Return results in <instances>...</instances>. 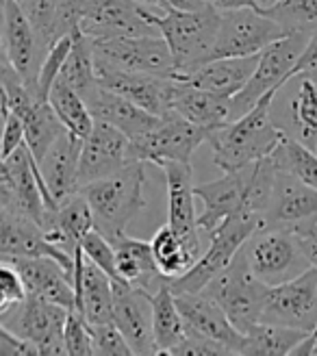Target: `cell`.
I'll use <instances>...</instances> for the list:
<instances>
[{
  "label": "cell",
  "mask_w": 317,
  "mask_h": 356,
  "mask_svg": "<svg viewBox=\"0 0 317 356\" xmlns=\"http://www.w3.org/2000/svg\"><path fill=\"white\" fill-rule=\"evenodd\" d=\"M150 243L154 250V259L158 263V270L170 280L189 272L200 257L170 224L158 228Z\"/></svg>",
  "instance_id": "cell-37"
},
{
  "label": "cell",
  "mask_w": 317,
  "mask_h": 356,
  "mask_svg": "<svg viewBox=\"0 0 317 356\" xmlns=\"http://www.w3.org/2000/svg\"><path fill=\"white\" fill-rule=\"evenodd\" d=\"M209 129L191 124L181 115H170L161 120L152 131L133 137V154L137 161L154 163L161 168L165 161L191 163L193 152L200 144L209 141Z\"/></svg>",
  "instance_id": "cell-11"
},
{
  "label": "cell",
  "mask_w": 317,
  "mask_h": 356,
  "mask_svg": "<svg viewBox=\"0 0 317 356\" xmlns=\"http://www.w3.org/2000/svg\"><path fill=\"white\" fill-rule=\"evenodd\" d=\"M172 106L176 115H181L191 124H198V127H204L209 131L233 122L231 98L218 96L213 92H206V89L193 87L183 81H179V85H176Z\"/></svg>",
  "instance_id": "cell-31"
},
{
  "label": "cell",
  "mask_w": 317,
  "mask_h": 356,
  "mask_svg": "<svg viewBox=\"0 0 317 356\" xmlns=\"http://www.w3.org/2000/svg\"><path fill=\"white\" fill-rule=\"evenodd\" d=\"M196 195L202 202V211L198 213V226L206 235L216 230L237 213H257L250 209V178L248 168L237 172H224L218 181H209L196 185Z\"/></svg>",
  "instance_id": "cell-17"
},
{
  "label": "cell",
  "mask_w": 317,
  "mask_h": 356,
  "mask_svg": "<svg viewBox=\"0 0 317 356\" xmlns=\"http://www.w3.org/2000/svg\"><path fill=\"white\" fill-rule=\"evenodd\" d=\"M150 20L161 31L172 50L176 74H179L176 79H181L211 61L218 31L222 24V11L211 5L193 11L170 7L163 13L152 11Z\"/></svg>",
  "instance_id": "cell-3"
},
{
  "label": "cell",
  "mask_w": 317,
  "mask_h": 356,
  "mask_svg": "<svg viewBox=\"0 0 317 356\" xmlns=\"http://www.w3.org/2000/svg\"><path fill=\"white\" fill-rule=\"evenodd\" d=\"M72 44H74V31L63 35V38H59L55 44L50 46V50L46 52L42 67H40V81H38L42 98H48L50 87L55 85V81L59 79L61 67H63V63H65V59L70 55V50H72Z\"/></svg>",
  "instance_id": "cell-42"
},
{
  "label": "cell",
  "mask_w": 317,
  "mask_h": 356,
  "mask_svg": "<svg viewBox=\"0 0 317 356\" xmlns=\"http://www.w3.org/2000/svg\"><path fill=\"white\" fill-rule=\"evenodd\" d=\"M298 89L293 92L287 109L283 111V122L278 124L287 135L302 141L315 150L317 146V79L295 76Z\"/></svg>",
  "instance_id": "cell-32"
},
{
  "label": "cell",
  "mask_w": 317,
  "mask_h": 356,
  "mask_svg": "<svg viewBox=\"0 0 317 356\" xmlns=\"http://www.w3.org/2000/svg\"><path fill=\"white\" fill-rule=\"evenodd\" d=\"M137 161L133 154V141L127 133L111 127L107 122L96 120L92 133L83 139L81 165H79V183H87L107 178L129 163Z\"/></svg>",
  "instance_id": "cell-16"
},
{
  "label": "cell",
  "mask_w": 317,
  "mask_h": 356,
  "mask_svg": "<svg viewBox=\"0 0 317 356\" xmlns=\"http://www.w3.org/2000/svg\"><path fill=\"white\" fill-rule=\"evenodd\" d=\"M243 252L248 257L252 272L270 287L300 276L311 267L293 230L287 228H259L245 241Z\"/></svg>",
  "instance_id": "cell-6"
},
{
  "label": "cell",
  "mask_w": 317,
  "mask_h": 356,
  "mask_svg": "<svg viewBox=\"0 0 317 356\" xmlns=\"http://www.w3.org/2000/svg\"><path fill=\"white\" fill-rule=\"evenodd\" d=\"M309 330H298L289 326H278L270 322H257L243 332L241 354H268V356H291L298 343L307 339Z\"/></svg>",
  "instance_id": "cell-36"
},
{
  "label": "cell",
  "mask_w": 317,
  "mask_h": 356,
  "mask_svg": "<svg viewBox=\"0 0 317 356\" xmlns=\"http://www.w3.org/2000/svg\"><path fill=\"white\" fill-rule=\"evenodd\" d=\"M24 120V144L35 156V161H42L44 154L50 150V146L59 139V135L65 131L63 122L59 120L57 111L52 109V104L48 98H38L31 109L22 115Z\"/></svg>",
  "instance_id": "cell-35"
},
{
  "label": "cell",
  "mask_w": 317,
  "mask_h": 356,
  "mask_svg": "<svg viewBox=\"0 0 317 356\" xmlns=\"http://www.w3.org/2000/svg\"><path fill=\"white\" fill-rule=\"evenodd\" d=\"M287 31L276 20L252 7L222 11V24L211 59L259 55L270 44L287 38Z\"/></svg>",
  "instance_id": "cell-10"
},
{
  "label": "cell",
  "mask_w": 317,
  "mask_h": 356,
  "mask_svg": "<svg viewBox=\"0 0 317 356\" xmlns=\"http://www.w3.org/2000/svg\"><path fill=\"white\" fill-rule=\"evenodd\" d=\"M0 326L35 343L40 354H67L63 339L67 309L55 302L29 293L22 302L0 311Z\"/></svg>",
  "instance_id": "cell-9"
},
{
  "label": "cell",
  "mask_w": 317,
  "mask_h": 356,
  "mask_svg": "<svg viewBox=\"0 0 317 356\" xmlns=\"http://www.w3.org/2000/svg\"><path fill=\"white\" fill-rule=\"evenodd\" d=\"M26 296L29 293L20 272L9 261H3V265H0V311L22 302Z\"/></svg>",
  "instance_id": "cell-47"
},
{
  "label": "cell",
  "mask_w": 317,
  "mask_h": 356,
  "mask_svg": "<svg viewBox=\"0 0 317 356\" xmlns=\"http://www.w3.org/2000/svg\"><path fill=\"white\" fill-rule=\"evenodd\" d=\"M0 257L3 261L50 257L59 261L74 278L76 261L72 254H67L57 243H52L40 224L3 209H0Z\"/></svg>",
  "instance_id": "cell-19"
},
{
  "label": "cell",
  "mask_w": 317,
  "mask_h": 356,
  "mask_svg": "<svg viewBox=\"0 0 317 356\" xmlns=\"http://www.w3.org/2000/svg\"><path fill=\"white\" fill-rule=\"evenodd\" d=\"M59 79L81 94L85 100L90 98L100 87L96 74V55H94V40L87 38L81 29H74V44L72 50L61 67Z\"/></svg>",
  "instance_id": "cell-34"
},
{
  "label": "cell",
  "mask_w": 317,
  "mask_h": 356,
  "mask_svg": "<svg viewBox=\"0 0 317 356\" xmlns=\"http://www.w3.org/2000/svg\"><path fill=\"white\" fill-rule=\"evenodd\" d=\"M111 243L115 248L120 280H127L135 284V287H142L150 293H154L165 280H170L158 270V263L154 259V250L150 241L122 235Z\"/></svg>",
  "instance_id": "cell-30"
},
{
  "label": "cell",
  "mask_w": 317,
  "mask_h": 356,
  "mask_svg": "<svg viewBox=\"0 0 317 356\" xmlns=\"http://www.w3.org/2000/svg\"><path fill=\"white\" fill-rule=\"evenodd\" d=\"M48 100L70 133H74L81 139H85L92 133L96 118L90 109V104H87V100L81 94H76L70 85H65L61 79H57L55 85L50 87Z\"/></svg>",
  "instance_id": "cell-38"
},
{
  "label": "cell",
  "mask_w": 317,
  "mask_h": 356,
  "mask_svg": "<svg viewBox=\"0 0 317 356\" xmlns=\"http://www.w3.org/2000/svg\"><path fill=\"white\" fill-rule=\"evenodd\" d=\"M0 354L13 356V354H40L38 346L31 343L24 337H17L9 328L0 326Z\"/></svg>",
  "instance_id": "cell-50"
},
{
  "label": "cell",
  "mask_w": 317,
  "mask_h": 356,
  "mask_svg": "<svg viewBox=\"0 0 317 356\" xmlns=\"http://www.w3.org/2000/svg\"><path fill=\"white\" fill-rule=\"evenodd\" d=\"M40 165L26 144L17 148L11 156L3 159L0 209L29 218L44 228L50 218V209L40 185Z\"/></svg>",
  "instance_id": "cell-8"
},
{
  "label": "cell",
  "mask_w": 317,
  "mask_h": 356,
  "mask_svg": "<svg viewBox=\"0 0 317 356\" xmlns=\"http://www.w3.org/2000/svg\"><path fill=\"white\" fill-rule=\"evenodd\" d=\"M74 293L76 311L83 313L87 324L113 322V278L85 257L83 248L74 254Z\"/></svg>",
  "instance_id": "cell-24"
},
{
  "label": "cell",
  "mask_w": 317,
  "mask_h": 356,
  "mask_svg": "<svg viewBox=\"0 0 317 356\" xmlns=\"http://www.w3.org/2000/svg\"><path fill=\"white\" fill-rule=\"evenodd\" d=\"M272 159L280 170L291 172L302 183L317 189V152L313 148L287 135L283 144L274 150Z\"/></svg>",
  "instance_id": "cell-40"
},
{
  "label": "cell",
  "mask_w": 317,
  "mask_h": 356,
  "mask_svg": "<svg viewBox=\"0 0 317 356\" xmlns=\"http://www.w3.org/2000/svg\"><path fill=\"white\" fill-rule=\"evenodd\" d=\"M168 185V224L179 233L193 250L200 252L196 187L191 185V163L165 161L161 165Z\"/></svg>",
  "instance_id": "cell-23"
},
{
  "label": "cell",
  "mask_w": 317,
  "mask_h": 356,
  "mask_svg": "<svg viewBox=\"0 0 317 356\" xmlns=\"http://www.w3.org/2000/svg\"><path fill=\"white\" fill-rule=\"evenodd\" d=\"M92 330V346L94 354H111V356H129L133 354L124 334L120 332L115 322L109 324H90Z\"/></svg>",
  "instance_id": "cell-45"
},
{
  "label": "cell",
  "mask_w": 317,
  "mask_h": 356,
  "mask_svg": "<svg viewBox=\"0 0 317 356\" xmlns=\"http://www.w3.org/2000/svg\"><path fill=\"white\" fill-rule=\"evenodd\" d=\"M259 228H263L261 216H250V213H237L228 218L213 235L206 250L198 257L189 272H185L179 278L170 280V287L174 293H200L206 284L213 280L218 274H222L235 254L241 250Z\"/></svg>",
  "instance_id": "cell-5"
},
{
  "label": "cell",
  "mask_w": 317,
  "mask_h": 356,
  "mask_svg": "<svg viewBox=\"0 0 317 356\" xmlns=\"http://www.w3.org/2000/svg\"><path fill=\"white\" fill-rule=\"evenodd\" d=\"M259 11L276 20L289 35H311L317 29V0H268V5Z\"/></svg>",
  "instance_id": "cell-39"
},
{
  "label": "cell",
  "mask_w": 317,
  "mask_h": 356,
  "mask_svg": "<svg viewBox=\"0 0 317 356\" xmlns=\"http://www.w3.org/2000/svg\"><path fill=\"white\" fill-rule=\"evenodd\" d=\"M87 104H90L96 120L111 124V127L120 129L122 133H127L131 139L144 135L161 124V118L152 115L133 100L124 98L117 92H111V89L102 85L87 98Z\"/></svg>",
  "instance_id": "cell-28"
},
{
  "label": "cell",
  "mask_w": 317,
  "mask_h": 356,
  "mask_svg": "<svg viewBox=\"0 0 317 356\" xmlns=\"http://www.w3.org/2000/svg\"><path fill=\"white\" fill-rule=\"evenodd\" d=\"M152 328H154L156 354H172V350L187 334L181 309L176 305V296L170 287V280H165L152 293Z\"/></svg>",
  "instance_id": "cell-33"
},
{
  "label": "cell",
  "mask_w": 317,
  "mask_h": 356,
  "mask_svg": "<svg viewBox=\"0 0 317 356\" xmlns=\"http://www.w3.org/2000/svg\"><path fill=\"white\" fill-rule=\"evenodd\" d=\"M81 248H83L85 257L90 259V261H94L100 267V270L107 272L113 280H120L117 261H115V248L102 233H98L96 228L90 230L87 237L81 241Z\"/></svg>",
  "instance_id": "cell-43"
},
{
  "label": "cell",
  "mask_w": 317,
  "mask_h": 356,
  "mask_svg": "<svg viewBox=\"0 0 317 356\" xmlns=\"http://www.w3.org/2000/svg\"><path fill=\"white\" fill-rule=\"evenodd\" d=\"M172 354H233L226 346H222L220 341H213V339H206V337H200V334H191L187 332L185 339L172 350Z\"/></svg>",
  "instance_id": "cell-49"
},
{
  "label": "cell",
  "mask_w": 317,
  "mask_h": 356,
  "mask_svg": "<svg viewBox=\"0 0 317 356\" xmlns=\"http://www.w3.org/2000/svg\"><path fill=\"white\" fill-rule=\"evenodd\" d=\"M200 293L216 300L228 315V319L241 332H245L257 322H261V313L266 309L270 284H266L252 272L248 257H245L241 248L231 261V265L211 280Z\"/></svg>",
  "instance_id": "cell-4"
},
{
  "label": "cell",
  "mask_w": 317,
  "mask_h": 356,
  "mask_svg": "<svg viewBox=\"0 0 317 356\" xmlns=\"http://www.w3.org/2000/svg\"><path fill=\"white\" fill-rule=\"evenodd\" d=\"M293 235H295L298 243H300L304 257L309 259L311 267H315V270H317V222L295 228Z\"/></svg>",
  "instance_id": "cell-52"
},
{
  "label": "cell",
  "mask_w": 317,
  "mask_h": 356,
  "mask_svg": "<svg viewBox=\"0 0 317 356\" xmlns=\"http://www.w3.org/2000/svg\"><path fill=\"white\" fill-rule=\"evenodd\" d=\"M146 161H133L120 172L87 183L81 193L94 213L96 230L109 241L127 235V226L146 207Z\"/></svg>",
  "instance_id": "cell-2"
},
{
  "label": "cell",
  "mask_w": 317,
  "mask_h": 356,
  "mask_svg": "<svg viewBox=\"0 0 317 356\" xmlns=\"http://www.w3.org/2000/svg\"><path fill=\"white\" fill-rule=\"evenodd\" d=\"M3 120H5V131H3V159H7V156H11L20 146H24L26 131H24V120H22V115L9 111V113L3 115Z\"/></svg>",
  "instance_id": "cell-48"
},
{
  "label": "cell",
  "mask_w": 317,
  "mask_h": 356,
  "mask_svg": "<svg viewBox=\"0 0 317 356\" xmlns=\"http://www.w3.org/2000/svg\"><path fill=\"white\" fill-rule=\"evenodd\" d=\"M81 150H83V139L65 129L38 163L44 183L57 204L65 202L67 198H72L74 193L81 191V183H79Z\"/></svg>",
  "instance_id": "cell-25"
},
{
  "label": "cell",
  "mask_w": 317,
  "mask_h": 356,
  "mask_svg": "<svg viewBox=\"0 0 317 356\" xmlns=\"http://www.w3.org/2000/svg\"><path fill=\"white\" fill-rule=\"evenodd\" d=\"M309 38H311L309 33H291L287 38L270 44L261 52V59L257 63V70L250 76L248 85H245L237 96L231 98L233 120L248 113L263 96L272 92V89L285 87L293 79V67L298 59H300Z\"/></svg>",
  "instance_id": "cell-7"
},
{
  "label": "cell",
  "mask_w": 317,
  "mask_h": 356,
  "mask_svg": "<svg viewBox=\"0 0 317 356\" xmlns=\"http://www.w3.org/2000/svg\"><path fill=\"white\" fill-rule=\"evenodd\" d=\"M259 59H261V52L259 55H250V57L211 59L204 65L193 70V72L181 76L179 81L206 89V92H213L224 98H233L248 85L250 76L257 70Z\"/></svg>",
  "instance_id": "cell-27"
},
{
  "label": "cell",
  "mask_w": 317,
  "mask_h": 356,
  "mask_svg": "<svg viewBox=\"0 0 317 356\" xmlns=\"http://www.w3.org/2000/svg\"><path fill=\"white\" fill-rule=\"evenodd\" d=\"M135 3L144 5V7H148L152 11H158V13H163V11H168L172 7L168 0H135Z\"/></svg>",
  "instance_id": "cell-54"
},
{
  "label": "cell",
  "mask_w": 317,
  "mask_h": 356,
  "mask_svg": "<svg viewBox=\"0 0 317 356\" xmlns=\"http://www.w3.org/2000/svg\"><path fill=\"white\" fill-rule=\"evenodd\" d=\"M295 76H309V79H317V29L311 33V38L302 50L300 59H298L295 67H293V79Z\"/></svg>",
  "instance_id": "cell-51"
},
{
  "label": "cell",
  "mask_w": 317,
  "mask_h": 356,
  "mask_svg": "<svg viewBox=\"0 0 317 356\" xmlns=\"http://www.w3.org/2000/svg\"><path fill=\"white\" fill-rule=\"evenodd\" d=\"M113 322L133 354H156L150 291L127 280H113Z\"/></svg>",
  "instance_id": "cell-18"
},
{
  "label": "cell",
  "mask_w": 317,
  "mask_h": 356,
  "mask_svg": "<svg viewBox=\"0 0 317 356\" xmlns=\"http://www.w3.org/2000/svg\"><path fill=\"white\" fill-rule=\"evenodd\" d=\"M283 87L272 89L263 96L248 113L218 127L209 133V146L213 152V163L222 172H237L261 159L274 154L283 144L287 133L276 124L272 106Z\"/></svg>",
  "instance_id": "cell-1"
},
{
  "label": "cell",
  "mask_w": 317,
  "mask_h": 356,
  "mask_svg": "<svg viewBox=\"0 0 317 356\" xmlns=\"http://www.w3.org/2000/svg\"><path fill=\"white\" fill-rule=\"evenodd\" d=\"M94 55L117 67L176 79V63L163 35L94 40Z\"/></svg>",
  "instance_id": "cell-15"
},
{
  "label": "cell",
  "mask_w": 317,
  "mask_h": 356,
  "mask_svg": "<svg viewBox=\"0 0 317 356\" xmlns=\"http://www.w3.org/2000/svg\"><path fill=\"white\" fill-rule=\"evenodd\" d=\"M152 9L135 0H102V5L81 22V31L92 40H117L142 38V35H161L152 20Z\"/></svg>",
  "instance_id": "cell-21"
},
{
  "label": "cell",
  "mask_w": 317,
  "mask_h": 356,
  "mask_svg": "<svg viewBox=\"0 0 317 356\" xmlns=\"http://www.w3.org/2000/svg\"><path fill=\"white\" fill-rule=\"evenodd\" d=\"M313 222H317V189L278 168L270 204L263 213V226L295 230Z\"/></svg>",
  "instance_id": "cell-20"
},
{
  "label": "cell",
  "mask_w": 317,
  "mask_h": 356,
  "mask_svg": "<svg viewBox=\"0 0 317 356\" xmlns=\"http://www.w3.org/2000/svg\"><path fill=\"white\" fill-rule=\"evenodd\" d=\"M102 0H61L59 20H57V40L81 26L87 15H92Z\"/></svg>",
  "instance_id": "cell-46"
},
{
  "label": "cell",
  "mask_w": 317,
  "mask_h": 356,
  "mask_svg": "<svg viewBox=\"0 0 317 356\" xmlns=\"http://www.w3.org/2000/svg\"><path fill=\"white\" fill-rule=\"evenodd\" d=\"M3 55L22 74L31 92L42 98L38 81L46 50L20 0H5L3 3Z\"/></svg>",
  "instance_id": "cell-14"
},
{
  "label": "cell",
  "mask_w": 317,
  "mask_h": 356,
  "mask_svg": "<svg viewBox=\"0 0 317 356\" xmlns=\"http://www.w3.org/2000/svg\"><path fill=\"white\" fill-rule=\"evenodd\" d=\"M204 3L216 7L218 11H231V9H241V7L263 9L268 5V0H204Z\"/></svg>",
  "instance_id": "cell-53"
},
{
  "label": "cell",
  "mask_w": 317,
  "mask_h": 356,
  "mask_svg": "<svg viewBox=\"0 0 317 356\" xmlns=\"http://www.w3.org/2000/svg\"><path fill=\"white\" fill-rule=\"evenodd\" d=\"M94 213L85 195L79 191L72 198H67L57 207V211L50 213V218L44 226V233L52 243H57L67 254H76L81 241L87 237L90 230H94Z\"/></svg>",
  "instance_id": "cell-29"
},
{
  "label": "cell",
  "mask_w": 317,
  "mask_h": 356,
  "mask_svg": "<svg viewBox=\"0 0 317 356\" xmlns=\"http://www.w3.org/2000/svg\"><path fill=\"white\" fill-rule=\"evenodd\" d=\"M261 322L278 326H289L298 330L317 328V270L309 267L307 272L287 282L270 287L266 309Z\"/></svg>",
  "instance_id": "cell-13"
},
{
  "label": "cell",
  "mask_w": 317,
  "mask_h": 356,
  "mask_svg": "<svg viewBox=\"0 0 317 356\" xmlns=\"http://www.w3.org/2000/svg\"><path fill=\"white\" fill-rule=\"evenodd\" d=\"M96 74L102 87L133 100L152 115L161 120L174 115L172 102H174L179 79L148 74V72H133V70L117 67L100 57H96Z\"/></svg>",
  "instance_id": "cell-12"
},
{
  "label": "cell",
  "mask_w": 317,
  "mask_h": 356,
  "mask_svg": "<svg viewBox=\"0 0 317 356\" xmlns=\"http://www.w3.org/2000/svg\"><path fill=\"white\" fill-rule=\"evenodd\" d=\"M9 263L20 272L26 293L50 300L67 311L76 309L74 278L70 276V272L59 261L50 257H35V259H9Z\"/></svg>",
  "instance_id": "cell-26"
},
{
  "label": "cell",
  "mask_w": 317,
  "mask_h": 356,
  "mask_svg": "<svg viewBox=\"0 0 317 356\" xmlns=\"http://www.w3.org/2000/svg\"><path fill=\"white\" fill-rule=\"evenodd\" d=\"M63 339L67 354H76V356H94V346H92V330L83 313L76 309L67 311L65 319V328H63Z\"/></svg>",
  "instance_id": "cell-44"
},
{
  "label": "cell",
  "mask_w": 317,
  "mask_h": 356,
  "mask_svg": "<svg viewBox=\"0 0 317 356\" xmlns=\"http://www.w3.org/2000/svg\"><path fill=\"white\" fill-rule=\"evenodd\" d=\"M315 152H317V146H315Z\"/></svg>",
  "instance_id": "cell-55"
},
{
  "label": "cell",
  "mask_w": 317,
  "mask_h": 356,
  "mask_svg": "<svg viewBox=\"0 0 317 356\" xmlns=\"http://www.w3.org/2000/svg\"><path fill=\"white\" fill-rule=\"evenodd\" d=\"M20 5L26 11L35 31H38L44 50L48 52L50 46L57 42V20L61 0H20Z\"/></svg>",
  "instance_id": "cell-41"
},
{
  "label": "cell",
  "mask_w": 317,
  "mask_h": 356,
  "mask_svg": "<svg viewBox=\"0 0 317 356\" xmlns=\"http://www.w3.org/2000/svg\"><path fill=\"white\" fill-rule=\"evenodd\" d=\"M174 296H176V305L181 309L187 332L220 341L233 354H241L243 332L228 319V315L216 300H211L204 293H174Z\"/></svg>",
  "instance_id": "cell-22"
}]
</instances>
